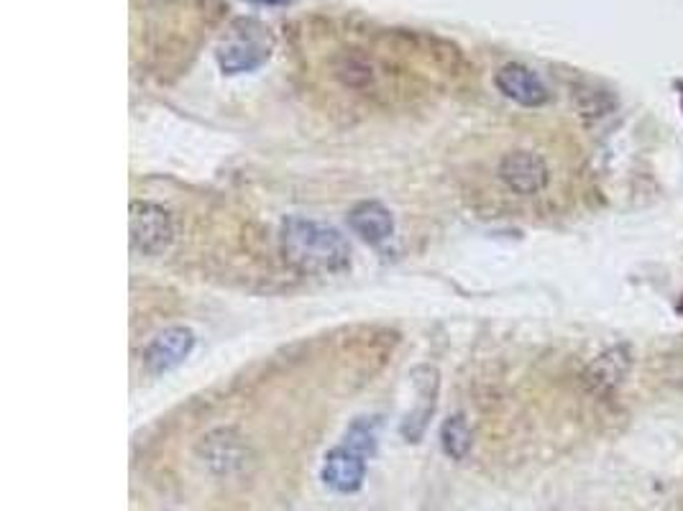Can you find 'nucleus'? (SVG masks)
Wrapping results in <instances>:
<instances>
[{"mask_svg":"<svg viewBox=\"0 0 683 511\" xmlns=\"http://www.w3.org/2000/svg\"><path fill=\"white\" fill-rule=\"evenodd\" d=\"M287 262L305 274H340L351 266V246L333 225L307 217H287L280 231Z\"/></svg>","mask_w":683,"mask_h":511,"instance_id":"1","label":"nucleus"},{"mask_svg":"<svg viewBox=\"0 0 683 511\" xmlns=\"http://www.w3.org/2000/svg\"><path fill=\"white\" fill-rule=\"evenodd\" d=\"M175 225L165 207L154 202L132 205V248L141 256H159L172 246Z\"/></svg>","mask_w":683,"mask_h":511,"instance_id":"2","label":"nucleus"},{"mask_svg":"<svg viewBox=\"0 0 683 511\" xmlns=\"http://www.w3.org/2000/svg\"><path fill=\"white\" fill-rule=\"evenodd\" d=\"M500 180L517 194H538L548 187L550 172L540 153L517 149L502 157Z\"/></svg>","mask_w":683,"mask_h":511,"instance_id":"3","label":"nucleus"},{"mask_svg":"<svg viewBox=\"0 0 683 511\" xmlns=\"http://www.w3.org/2000/svg\"><path fill=\"white\" fill-rule=\"evenodd\" d=\"M202 464H208L210 470L218 476H233L249 464V448L233 429H216L206 435L198 445Z\"/></svg>","mask_w":683,"mask_h":511,"instance_id":"4","label":"nucleus"},{"mask_svg":"<svg viewBox=\"0 0 683 511\" xmlns=\"http://www.w3.org/2000/svg\"><path fill=\"white\" fill-rule=\"evenodd\" d=\"M195 332L190 328H169L159 332L157 338L146 345L144 351V369L151 376L175 371L180 363L192 353Z\"/></svg>","mask_w":683,"mask_h":511,"instance_id":"5","label":"nucleus"},{"mask_svg":"<svg viewBox=\"0 0 683 511\" xmlns=\"http://www.w3.org/2000/svg\"><path fill=\"white\" fill-rule=\"evenodd\" d=\"M323 483L338 493H356L364 486L366 478V456L359 450L338 445L323 460L321 470Z\"/></svg>","mask_w":683,"mask_h":511,"instance_id":"6","label":"nucleus"},{"mask_svg":"<svg viewBox=\"0 0 683 511\" xmlns=\"http://www.w3.org/2000/svg\"><path fill=\"white\" fill-rule=\"evenodd\" d=\"M412 384L418 388V404L408 415V419L402 422V437L408 443H418L422 433H425L430 417L435 412V400H438V388H441V376L433 366H418L412 373Z\"/></svg>","mask_w":683,"mask_h":511,"instance_id":"7","label":"nucleus"},{"mask_svg":"<svg viewBox=\"0 0 683 511\" xmlns=\"http://www.w3.org/2000/svg\"><path fill=\"white\" fill-rule=\"evenodd\" d=\"M494 85H497V91L504 97H509L517 105H525V108H540L550 97L543 79L533 70L523 67V64H504L494 75Z\"/></svg>","mask_w":683,"mask_h":511,"instance_id":"8","label":"nucleus"},{"mask_svg":"<svg viewBox=\"0 0 683 511\" xmlns=\"http://www.w3.org/2000/svg\"><path fill=\"white\" fill-rule=\"evenodd\" d=\"M262 26L246 34H235L228 39L218 52V64L225 75H241V72H251L270 56V44L262 39Z\"/></svg>","mask_w":683,"mask_h":511,"instance_id":"9","label":"nucleus"},{"mask_svg":"<svg viewBox=\"0 0 683 511\" xmlns=\"http://www.w3.org/2000/svg\"><path fill=\"white\" fill-rule=\"evenodd\" d=\"M348 225L361 241L379 246L395 233V217L381 202H359L348 215Z\"/></svg>","mask_w":683,"mask_h":511,"instance_id":"10","label":"nucleus"},{"mask_svg":"<svg viewBox=\"0 0 683 511\" xmlns=\"http://www.w3.org/2000/svg\"><path fill=\"white\" fill-rule=\"evenodd\" d=\"M441 445L443 453L451 460H463L471 450V427L463 415H453L443 422L441 427Z\"/></svg>","mask_w":683,"mask_h":511,"instance_id":"11","label":"nucleus"},{"mask_svg":"<svg viewBox=\"0 0 683 511\" xmlns=\"http://www.w3.org/2000/svg\"><path fill=\"white\" fill-rule=\"evenodd\" d=\"M377 437H379V419L377 417H361L356 419L346 433L348 448L359 450L361 456H374L377 450Z\"/></svg>","mask_w":683,"mask_h":511,"instance_id":"12","label":"nucleus"}]
</instances>
